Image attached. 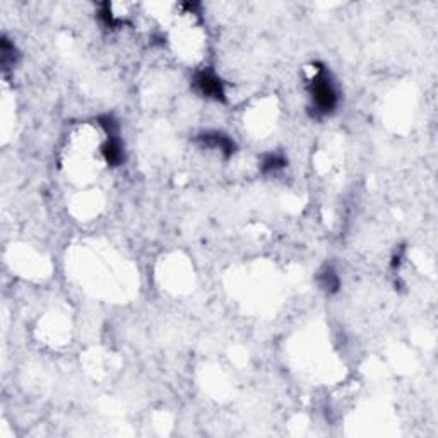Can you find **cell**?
Masks as SVG:
<instances>
[{"mask_svg": "<svg viewBox=\"0 0 438 438\" xmlns=\"http://www.w3.org/2000/svg\"><path fill=\"white\" fill-rule=\"evenodd\" d=\"M194 88L204 98L214 99V102H226L225 83L211 69H204L195 72Z\"/></svg>", "mask_w": 438, "mask_h": 438, "instance_id": "obj_2", "label": "cell"}, {"mask_svg": "<svg viewBox=\"0 0 438 438\" xmlns=\"http://www.w3.org/2000/svg\"><path fill=\"white\" fill-rule=\"evenodd\" d=\"M286 165H288V159L281 153H267L261 159V172L263 175H269V173H276L283 170Z\"/></svg>", "mask_w": 438, "mask_h": 438, "instance_id": "obj_5", "label": "cell"}, {"mask_svg": "<svg viewBox=\"0 0 438 438\" xmlns=\"http://www.w3.org/2000/svg\"><path fill=\"white\" fill-rule=\"evenodd\" d=\"M317 281L318 286H321L322 291H325L327 295H336L341 288V279L337 276L336 269L332 266H324L317 274Z\"/></svg>", "mask_w": 438, "mask_h": 438, "instance_id": "obj_4", "label": "cell"}, {"mask_svg": "<svg viewBox=\"0 0 438 438\" xmlns=\"http://www.w3.org/2000/svg\"><path fill=\"white\" fill-rule=\"evenodd\" d=\"M17 60V51L14 43H10L6 36H2V42H0V64H2L3 70H9L10 67L16 65Z\"/></svg>", "mask_w": 438, "mask_h": 438, "instance_id": "obj_6", "label": "cell"}, {"mask_svg": "<svg viewBox=\"0 0 438 438\" xmlns=\"http://www.w3.org/2000/svg\"><path fill=\"white\" fill-rule=\"evenodd\" d=\"M195 140H197V143L202 147L219 151V153L225 156L226 159L232 158V156L236 153L235 140H233L232 137L226 136V133H222V132H218V131L202 132V133H199L197 137H195Z\"/></svg>", "mask_w": 438, "mask_h": 438, "instance_id": "obj_3", "label": "cell"}, {"mask_svg": "<svg viewBox=\"0 0 438 438\" xmlns=\"http://www.w3.org/2000/svg\"><path fill=\"white\" fill-rule=\"evenodd\" d=\"M315 76L308 84V95H310V111L314 117H325L336 110L339 103V92H337L336 84H334L330 74L325 70V67L317 65Z\"/></svg>", "mask_w": 438, "mask_h": 438, "instance_id": "obj_1", "label": "cell"}]
</instances>
